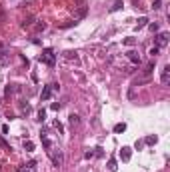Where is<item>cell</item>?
<instances>
[{
  "mask_svg": "<svg viewBox=\"0 0 170 172\" xmlns=\"http://www.w3.org/2000/svg\"><path fill=\"white\" fill-rule=\"evenodd\" d=\"M38 60L42 64H46V66H54L56 64V52H54L52 48H44L42 54L38 56Z\"/></svg>",
  "mask_w": 170,
  "mask_h": 172,
  "instance_id": "obj_1",
  "label": "cell"
},
{
  "mask_svg": "<svg viewBox=\"0 0 170 172\" xmlns=\"http://www.w3.org/2000/svg\"><path fill=\"white\" fill-rule=\"evenodd\" d=\"M168 38H170V34H168V32H158V34L154 36L156 48H164L166 44H168Z\"/></svg>",
  "mask_w": 170,
  "mask_h": 172,
  "instance_id": "obj_2",
  "label": "cell"
},
{
  "mask_svg": "<svg viewBox=\"0 0 170 172\" xmlns=\"http://www.w3.org/2000/svg\"><path fill=\"white\" fill-rule=\"evenodd\" d=\"M10 62V52L4 48V44L0 42V66H6Z\"/></svg>",
  "mask_w": 170,
  "mask_h": 172,
  "instance_id": "obj_3",
  "label": "cell"
},
{
  "mask_svg": "<svg viewBox=\"0 0 170 172\" xmlns=\"http://www.w3.org/2000/svg\"><path fill=\"white\" fill-rule=\"evenodd\" d=\"M118 156H120L122 162H128V160L132 158V148H130V146H122L120 152H118Z\"/></svg>",
  "mask_w": 170,
  "mask_h": 172,
  "instance_id": "obj_4",
  "label": "cell"
},
{
  "mask_svg": "<svg viewBox=\"0 0 170 172\" xmlns=\"http://www.w3.org/2000/svg\"><path fill=\"white\" fill-rule=\"evenodd\" d=\"M40 98H42V102H48L50 98H52V84H46L42 88V92H40Z\"/></svg>",
  "mask_w": 170,
  "mask_h": 172,
  "instance_id": "obj_5",
  "label": "cell"
},
{
  "mask_svg": "<svg viewBox=\"0 0 170 172\" xmlns=\"http://www.w3.org/2000/svg\"><path fill=\"white\" fill-rule=\"evenodd\" d=\"M160 82H162V86H168V82H170V64H166V66L162 68Z\"/></svg>",
  "mask_w": 170,
  "mask_h": 172,
  "instance_id": "obj_6",
  "label": "cell"
},
{
  "mask_svg": "<svg viewBox=\"0 0 170 172\" xmlns=\"http://www.w3.org/2000/svg\"><path fill=\"white\" fill-rule=\"evenodd\" d=\"M50 156H52V164H54V166H56V168H58V166H62V162H64V154L62 152H60V150H58V152H50Z\"/></svg>",
  "mask_w": 170,
  "mask_h": 172,
  "instance_id": "obj_7",
  "label": "cell"
},
{
  "mask_svg": "<svg viewBox=\"0 0 170 172\" xmlns=\"http://www.w3.org/2000/svg\"><path fill=\"white\" fill-rule=\"evenodd\" d=\"M128 60H130L132 64H140V56H138V52H134V50H130V52H126Z\"/></svg>",
  "mask_w": 170,
  "mask_h": 172,
  "instance_id": "obj_8",
  "label": "cell"
},
{
  "mask_svg": "<svg viewBox=\"0 0 170 172\" xmlns=\"http://www.w3.org/2000/svg\"><path fill=\"white\" fill-rule=\"evenodd\" d=\"M68 122H70V126L74 128V126L80 124V116H78V114H70V116H68Z\"/></svg>",
  "mask_w": 170,
  "mask_h": 172,
  "instance_id": "obj_9",
  "label": "cell"
},
{
  "mask_svg": "<svg viewBox=\"0 0 170 172\" xmlns=\"http://www.w3.org/2000/svg\"><path fill=\"white\" fill-rule=\"evenodd\" d=\"M152 70H154V60L146 64V68H144V76L148 78V76H150V74H152Z\"/></svg>",
  "mask_w": 170,
  "mask_h": 172,
  "instance_id": "obj_10",
  "label": "cell"
},
{
  "mask_svg": "<svg viewBox=\"0 0 170 172\" xmlns=\"http://www.w3.org/2000/svg\"><path fill=\"white\" fill-rule=\"evenodd\" d=\"M146 24H148V18H146V16H142V18H138V24H136V30L144 28Z\"/></svg>",
  "mask_w": 170,
  "mask_h": 172,
  "instance_id": "obj_11",
  "label": "cell"
},
{
  "mask_svg": "<svg viewBox=\"0 0 170 172\" xmlns=\"http://www.w3.org/2000/svg\"><path fill=\"white\" fill-rule=\"evenodd\" d=\"M118 168V164H116V158H110V160H108V170L110 172H114Z\"/></svg>",
  "mask_w": 170,
  "mask_h": 172,
  "instance_id": "obj_12",
  "label": "cell"
},
{
  "mask_svg": "<svg viewBox=\"0 0 170 172\" xmlns=\"http://www.w3.org/2000/svg\"><path fill=\"white\" fill-rule=\"evenodd\" d=\"M16 90H18V86H16V84H8V86H6V96H10L12 92H16Z\"/></svg>",
  "mask_w": 170,
  "mask_h": 172,
  "instance_id": "obj_13",
  "label": "cell"
},
{
  "mask_svg": "<svg viewBox=\"0 0 170 172\" xmlns=\"http://www.w3.org/2000/svg\"><path fill=\"white\" fill-rule=\"evenodd\" d=\"M124 130H126V124H124V122H120V124H116V126H114V132H116V134L124 132Z\"/></svg>",
  "mask_w": 170,
  "mask_h": 172,
  "instance_id": "obj_14",
  "label": "cell"
},
{
  "mask_svg": "<svg viewBox=\"0 0 170 172\" xmlns=\"http://www.w3.org/2000/svg\"><path fill=\"white\" fill-rule=\"evenodd\" d=\"M36 120H38V122H44V120H46V110H44V108L38 110V118H36Z\"/></svg>",
  "mask_w": 170,
  "mask_h": 172,
  "instance_id": "obj_15",
  "label": "cell"
},
{
  "mask_svg": "<svg viewBox=\"0 0 170 172\" xmlns=\"http://www.w3.org/2000/svg\"><path fill=\"white\" fill-rule=\"evenodd\" d=\"M144 142L152 146V144H156V142H158V136H146V140H144Z\"/></svg>",
  "mask_w": 170,
  "mask_h": 172,
  "instance_id": "obj_16",
  "label": "cell"
},
{
  "mask_svg": "<svg viewBox=\"0 0 170 172\" xmlns=\"http://www.w3.org/2000/svg\"><path fill=\"white\" fill-rule=\"evenodd\" d=\"M64 58H66V60H72V58L76 60V58H78V54H76V52H64Z\"/></svg>",
  "mask_w": 170,
  "mask_h": 172,
  "instance_id": "obj_17",
  "label": "cell"
},
{
  "mask_svg": "<svg viewBox=\"0 0 170 172\" xmlns=\"http://www.w3.org/2000/svg\"><path fill=\"white\" fill-rule=\"evenodd\" d=\"M148 28H150L152 32H158V28H160V24H158V22H150V24H148Z\"/></svg>",
  "mask_w": 170,
  "mask_h": 172,
  "instance_id": "obj_18",
  "label": "cell"
},
{
  "mask_svg": "<svg viewBox=\"0 0 170 172\" xmlns=\"http://www.w3.org/2000/svg\"><path fill=\"white\" fill-rule=\"evenodd\" d=\"M122 6H124V4H122L120 0H118V2H114V6H112V8H110V12H116V10H120Z\"/></svg>",
  "mask_w": 170,
  "mask_h": 172,
  "instance_id": "obj_19",
  "label": "cell"
},
{
  "mask_svg": "<svg viewBox=\"0 0 170 172\" xmlns=\"http://www.w3.org/2000/svg\"><path fill=\"white\" fill-rule=\"evenodd\" d=\"M158 54H160V48H156V46H154V48H150V56H152V58H156Z\"/></svg>",
  "mask_w": 170,
  "mask_h": 172,
  "instance_id": "obj_20",
  "label": "cell"
},
{
  "mask_svg": "<svg viewBox=\"0 0 170 172\" xmlns=\"http://www.w3.org/2000/svg\"><path fill=\"white\" fill-rule=\"evenodd\" d=\"M24 148L28 150V152H32V150H34V142H30V140H28V142H24Z\"/></svg>",
  "mask_w": 170,
  "mask_h": 172,
  "instance_id": "obj_21",
  "label": "cell"
},
{
  "mask_svg": "<svg viewBox=\"0 0 170 172\" xmlns=\"http://www.w3.org/2000/svg\"><path fill=\"white\" fill-rule=\"evenodd\" d=\"M152 8H154V10L162 8V0H154V2H152Z\"/></svg>",
  "mask_w": 170,
  "mask_h": 172,
  "instance_id": "obj_22",
  "label": "cell"
},
{
  "mask_svg": "<svg viewBox=\"0 0 170 172\" xmlns=\"http://www.w3.org/2000/svg\"><path fill=\"white\" fill-rule=\"evenodd\" d=\"M54 126H56V128H58V132H64V128H62V124H60L58 120H56V122H54Z\"/></svg>",
  "mask_w": 170,
  "mask_h": 172,
  "instance_id": "obj_23",
  "label": "cell"
},
{
  "mask_svg": "<svg viewBox=\"0 0 170 172\" xmlns=\"http://www.w3.org/2000/svg\"><path fill=\"white\" fill-rule=\"evenodd\" d=\"M124 44H126V46H132V44H134V38H126V40H124Z\"/></svg>",
  "mask_w": 170,
  "mask_h": 172,
  "instance_id": "obj_24",
  "label": "cell"
},
{
  "mask_svg": "<svg viewBox=\"0 0 170 172\" xmlns=\"http://www.w3.org/2000/svg\"><path fill=\"white\" fill-rule=\"evenodd\" d=\"M26 166H28V168H32V170H34V168H36V162H34V160H30V162L26 164Z\"/></svg>",
  "mask_w": 170,
  "mask_h": 172,
  "instance_id": "obj_25",
  "label": "cell"
},
{
  "mask_svg": "<svg viewBox=\"0 0 170 172\" xmlns=\"http://www.w3.org/2000/svg\"><path fill=\"white\" fill-rule=\"evenodd\" d=\"M50 108H52V110H60V104H58V102H54V104L50 106Z\"/></svg>",
  "mask_w": 170,
  "mask_h": 172,
  "instance_id": "obj_26",
  "label": "cell"
},
{
  "mask_svg": "<svg viewBox=\"0 0 170 172\" xmlns=\"http://www.w3.org/2000/svg\"><path fill=\"white\" fill-rule=\"evenodd\" d=\"M20 172H34V170H32V168H28V166H26V168H20Z\"/></svg>",
  "mask_w": 170,
  "mask_h": 172,
  "instance_id": "obj_27",
  "label": "cell"
}]
</instances>
